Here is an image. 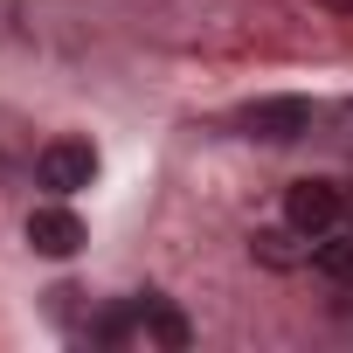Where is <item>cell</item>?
Masks as SVG:
<instances>
[{"instance_id":"cell-4","label":"cell","mask_w":353,"mask_h":353,"mask_svg":"<svg viewBox=\"0 0 353 353\" xmlns=\"http://www.w3.org/2000/svg\"><path fill=\"white\" fill-rule=\"evenodd\" d=\"M28 243H35L42 256H77V250H83V222H77L63 201H49V208L28 215Z\"/></svg>"},{"instance_id":"cell-2","label":"cell","mask_w":353,"mask_h":353,"mask_svg":"<svg viewBox=\"0 0 353 353\" xmlns=\"http://www.w3.org/2000/svg\"><path fill=\"white\" fill-rule=\"evenodd\" d=\"M339 215H346V194H339L332 181H291L284 222H291L298 236H325V229H339Z\"/></svg>"},{"instance_id":"cell-7","label":"cell","mask_w":353,"mask_h":353,"mask_svg":"<svg viewBox=\"0 0 353 353\" xmlns=\"http://www.w3.org/2000/svg\"><path fill=\"white\" fill-rule=\"evenodd\" d=\"M291 236H298V229H291ZM291 236H284V229H263V236H256V256H263V263H277V270L312 263V250H291Z\"/></svg>"},{"instance_id":"cell-6","label":"cell","mask_w":353,"mask_h":353,"mask_svg":"<svg viewBox=\"0 0 353 353\" xmlns=\"http://www.w3.org/2000/svg\"><path fill=\"white\" fill-rule=\"evenodd\" d=\"M312 270L332 277V284H353V236H325V243H312Z\"/></svg>"},{"instance_id":"cell-3","label":"cell","mask_w":353,"mask_h":353,"mask_svg":"<svg viewBox=\"0 0 353 353\" xmlns=\"http://www.w3.org/2000/svg\"><path fill=\"white\" fill-rule=\"evenodd\" d=\"M35 181H42L49 194H77V188H90V181H97V152H90V139H56V145H42Z\"/></svg>"},{"instance_id":"cell-9","label":"cell","mask_w":353,"mask_h":353,"mask_svg":"<svg viewBox=\"0 0 353 353\" xmlns=\"http://www.w3.org/2000/svg\"><path fill=\"white\" fill-rule=\"evenodd\" d=\"M346 145H353V104H346Z\"/></svg>"},{"instance_id":"cell-5","label":"cell","mask_w":353,"mask_h":353,"mask_svg":"<svg viewBox=\"0 0 353 353\" xmlns=\"http://www.w3.org/2000/svg\"><path fill=\"white\" fill-rule=\"evenodd\" d=\"M139 332H145V339H159V346H188V319L173 312L166 298H152V291L139 298Z\"/></svg>"},{"instance_id":"cell-1","label":"cell","mask_w":353,"mask_h":353,"mask_svg":"<svg viewBox=\"0 0 353 353\" xmlns=\"http://www.w3.org/2000/svg\"><path fill=\"white\" fill-rule=\"evenodd\" d=\"M236 125H243V139L291 145V139H305V132H312V104H305V97H256V104H243V111H236Z\"/></svg>"},{"instance_id":"cell-8","label":"cell","mask_w":353,"mask_h":353,"mask_svg":"<svg viewBox=\"0 0 353 353\" xmlns=\"http://www.w3.org/2000/svg\"><path fill=\"white\" fill-rule=\"evenodd\" d=\"M319 8H332V14H353V0H319Z\"/></svg>"}]
</instances>
